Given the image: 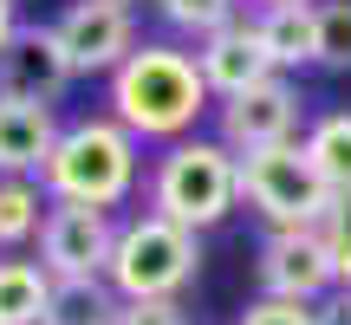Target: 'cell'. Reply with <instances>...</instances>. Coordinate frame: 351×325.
Listing matches in <instances>:
<instances>
[{
    "label": "cell",
    "mask_w": 351,
    "mask_h": 325,
    "mask_svg": "<svg viewBox=\"0 0 351 325\" xmlns=\"http://www.w3.org/2000/svg\"><path fill=\"white\" fill-rule=\"evenodd\" d=\"M234 202H241V156L228 150L221 137H182V143H169L163 162H156V176H150V215L189 228V234L228 221Z\"/></svg>",
    "instance_id": "3957f363"
},
{
    "label": "cell",
    "mask_w": 351,
    "mask_h": 325,
    "mask_svg": "<svg viewBox=\"0 0 351 325\" xmlns=\"http://www.w3.org/2000/svg\"><path fill=\"white\" fill-rule=\"evenodd\" d=\"M195 72H202V85H208V98H241V91H254V85H267V78H280L274 72V59H267V46H261V33H254V20H234V26H221V33H208L195 46Z\"/></svg>",
    "instance_id": "8fae6325"
},
{
    "label": "cell",
    "mask_w": 351,
    "mask_h": 325,
    "mask_svg": "<svg viewBox=\"0 0 351 325\" xmlns=\"http://www.w3.org/2000/svg\"><path fill=\"white\" fill-rule=\"evenodd\" d=\"M241 195H247V208H261L274 221V234L280 228H326L332 202H339L319 182L306 143H274V150L241 156Z\"/></svg>",
    "instance_id": "5b68a950"
},
{
    "label": "cell",
    "mask_w": 351,
    "mask_h": 325,
    "mask_svg": "<svg viewBox=\"0 0 351 325\" xmlns=\"http://www.w3.org/2000/svg\"><path fill=\"white\" fill-rule=\"evenodd\" d=\"M59 143V117L46 104L0 98V176H39Z\"/></svg>",
    "instance_id": "7c38bea8"
},
{
    "label": "cell",
    "mask_w": 351,
    "mask_h": 325,
    "mask_svg": "<svg viewBox=\"0 0 351 325\" xmlns=\"http://www.w3.org/2000/svg\"><path fill=\"white\" fill-rule=\"evenodd\" d=\"M195 267H202V248L189 228L163 221V215H137V221L117 228L104 280H111L117 300H176L195 280Z\"/></svg>",
    "instance_id": "277c9868"
},
{
    "label": "cell",
    "mask_w": 351,
    "mask_h": 325,
    "mask_svg": "<svg viewBox=\"0 0 351 325\" xmlns=\"http://www.w3.org/2000/svg\"><path fill=\"white\" fill-rule=\"evenodd\" d=\"M306 156H313L319 182L332 195H351V111H326L306 137Z\"/></svg>",
    "instance_id": "2e32d148"
},
{
    "label": "cell",
    "mask_w": 351,
    "mask_h": 325,
    "mask_svg": "<svg viewBox=\"0 0 351 325\" xmlns=\"http://www.w3.org/2000/svg\"><path fill=\"white\" fill-rule=\"evenodd\" d=\"M202 104H208V85L195 72V52L176 46H137L124 65L111 72V117L130 130V137H156V143H182L195 130Z\"/></svg>",
    "instance_id": "6da1fadb"
},
{
    "label": "cell",
    "mask_w": 351,
    "mask_h": 325,
    "mask_svg": "<svg viewBox=\"0 0 351 325\" xmlns=\"http://www.w3.org/2000/svg\"><path fill=\"white\" fill-rule=\"evenodd\" d=\"M156 13H163L176 33L208 39V33H221V26L241 20V0H156Z\"/></svg>",
    "instance_id": "ac0fdd59"
},
{
    "label": "cell",
    "mask_w": 351,
    "mask_h": 325,
    "mask_svg": "<svg viewBox=\"0 0 351 325\" xmlns=\"http://www.w3.org/2000/svg\"><path fill=\"white\" fill-rule=\"evenodd\" d=\"M39 189L52 202H85V208H117V202L137 189V137H130L117 117H85V124H65L52 143Z\"/></svg>",
    "instance_id": "7a4b0ae2"
},
{
    "label": "cell",
    "mask_w": 351,
    "mask_h": 325,
    "mask_svg": "<svg viewBox=\"0 0 351 325\" xmlns=\"http://www.w3.org/2000/svg\"><path fill=\"white\" fill-rule=\"evenodd\" d=\"M124 7H130V0H124Z\"/></svg>",
    "instance_id": "484cf974"
},
{
    "label": "cell",
    "mask_w": 351,
    "mask_h": 325,
    "mask_svg": "<svg viewBox=\"0 0 351 325\" xmlns=\"http://www.w3.org/2000/svg\"><path fill=\"white\" fill-rule=\"evenodd\" d=\"M117 248L111 208H85V202H52L39 221V267L52 280H104Z\"/></svg>",
    "instance_id": "8992f818"
},
{
    "label": "cell",
    "mask_w": 351,
    "mask_h": 325,
    "mask_svg": "<svg viewBox=\"0 0 351 325\" xmlns=\"http://www.w3.org/2000/svg\"><path fill=\"white\" fill-rule=\"evenodd\" d=\"M46 189H39V176H0V248H20V241L39 234V221H46Z\"/></svg>",
    "instance_id": "e0dca14e"
},
{
    "label": "cell",
    "mask_w": 351,
    "mask_h": 325,
    "mask_svg": "<svg viewBox=\"0 0 351 325\" xmlns=\"http://www.w3.org/2000/svg\"><path fill=\"white\" fill-rule=\"evenodd\" d=\"M72 59H65L59 33L52 26H13L7 52H0V98H20V104H59V91L72 85Z\"/></svg>",
    "instance_id": "30bf717a"
},
{
    "label": "cell",
    "mask_w": 351,
    "mask_h": 325,
    "mask_svg": "<svg viewBox=\"0 0 351 325\" xmlns=\"http://www.w3.org/2000/svg\"><path fill=\"white\" fill-rule=\"evenodd\" d=\"M326 248H332V267H339V287H351V195L332 202V215H326Z\"/></svg>",
    "instance_id": "ffe728a7"
},
{
    "label": "cell",
    "mask_w": 351,
    "mask_h": 325,
    "mask_svg": "<svg viewBox=\"0 0 351 325\" xmlns=\"http://www.w3.org/2000/svg\"><path fill=\"white\" fill-rule=\"evenodd\" d=\"M261 7H319V0H261Z\"/></svg>",
    "instance_id": "d4e9b609"
},
{
    "label": "cell",
    "mask_w": 351,
    "mask_h": 325,
    "mask_svg": "<svg viewBox=\"0 0 351 325\" xmlns=\"http://www.w3.org/2000/svg\"><path fill=\"white\" fill-rule=\"evenodd\" d=\"M241 325H326V313L319 306H300V300H254L241 313Z\"/></svg>",
    "instance_id": "44dd1931"
},
{
    "label": "cell",
    "mask_w": 351,
    "mask_h": 325,
    "mask_svg": "<svg viewBox=\"0 0 351 325\" xmlns=\"http://www.w3.org/2000/svg\"><path fill=\"white\" fill-rule=\"evenodd\" d=\"M65 59H72L78 78L91 72H117V65L137 52V20H130L124 0H72V7L52 20Z\"/></svg>",
    "instance_id": "ba28073f"
},
{
    "label": "cell",
    "mask_w": 351,
    "mask_h": 325,
    "mask_svg": "<svg viewBox=\"0 0 351 325\" xmlns=\"http://www.w3.org/2000/svg\"><path fill=\"white\" fill-rule=\"evenodd\" d=\"M13 26H20V20H13V0H0V52H7V39H13Z\"/></svg>",
    "instance_id": "603a6c76"
},
{
    "label": "cell",
    "mask_w": 351,
    "mask_h": 325,
    "mask_svg": "<svg viewBox=\"0 0 351 325\" xmlns=\"http://www.w3.org/2000/svg\"><path fill=\"white\" fill-rule=\"evenodd\" d=\"M332 287H339V267H332V248L319 228H280L261 241V300L319 306Z\"/></svg>",
    "instance_id": "52a82bcc"
},
{
    "label": "cell",
    "mask_w": 351,
    "mask_h": 325,
    "mask_svg": "<svg viewBox=\"0 0 351 325\" xmlns=\"http://www.w3.org/2000/svg\"><path fill=\"white\" fill-rule=\"evenodd\" d=\"M332 306H339V319L351 325V287H345V293H339V300H332Z\"/></svg>",
    "instance_id": "cb8c5ba5"
},
{
    "label": "cell",
    "mask_w": 351,
    "mask_h": 325,
    "mask_svg": "<svg viewBox=\"0 0 351 325\" xmlns=\"http://www.w3.org/2000/svg\"><path fill=\"white\" fill-rule=\"evenodd\" d=\"M254 33H261L274 72H300V65L319 59V13L313 7H261Z\"/></svg>",
    "instance_id": "4fadbf2b"
},
{
    "label": "cell",
    "mask_w": 351,
    "mask_h": 325,
    "mask_svg": "<svg viewBox=\"0 0 351 325\" xmlns=\"http://www.w3.org/2000/svg\"><path fill=\"white\" fill-rule=\"evenodd\" d=\"M111 325H189L182 300H124Z\"/></svg>",
    "instance_id": "7402d4cb"
},
{
    "label": "cell",
    "mask_w": 351,
    "mask_h": 325,
    "mask_svg": "<svg viewBox=\"0 0 351 325\" xmlns=\"http://www.w3.org/2000/svg\"><path fill=\"white\" fill-rule=\"evenodd\" d=\"M319 59L326 72H351V0H319Z\"/></svg>",
    "instance_id": "d6986e66"
},
{
    "label": "cell",
    "mask_w": 351,
    "mask_h": 325,
    "mask_svg": "<svg viewBox=\"0 0 351 325\" xmlns=\"http://www.w3.org/2000/svg\"><path fill=\"white\" fill-rule=\"evenodd\" d=\"M117 306L124 300L111 293V280H52L46 325H111Z\"/></svg>",
    "instance_id": "9a60e30c"
},
{
    "label": "cell",
    "mask_w": 351,
    "mask_h": 325,
    "mask_svg": "<svg viewBox=\"0 0 351 325\" xmlns=\"http://www.w3.org/2000/svg\"><path fill=\"white\" fill-rule=\"evenodd\" d=\"M221 143L234 156L274 150V143H300V85L293 78H267V85L228 98L221 104Z\"/></svg>",
    "instance_id": "9c48e42d"
},
{
    "label": "cell",
    "mask_w": 351,
    "mask_h": 325,
    "mask_svg": "<svg viewBox=\"0 0 351 325\" xmlns=\"http://www.w3.org/2000/svg\"><path fill=\"white\" fill-rule=\"evenodd\" d=\"M52 274L39 261H0V325H46Z\"/></svg>",
    "instance_id": "5bb4252c"
}]
</instances>
